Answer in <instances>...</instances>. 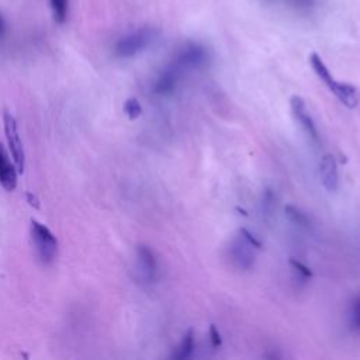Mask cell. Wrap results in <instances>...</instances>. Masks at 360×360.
Wrapping results in <instances>:
<instances>
[{
	"label": "cell",
	"mask_w": 360,
	"mask_h": 360,
	"mask_svg": "<svg viewBox=\"0 0 360 360\" xmlns=\"http://www.w3.org/2000/svg\"><path fill=\"white\" fill-rule=\"evenodd\" d=\"M158 37V32L153 28H139L132 31L122 38H120L115 44V53L120 58H132L139 52L145 51Z\"/></svg>",
	"instance_id": "1"
},
{
	"label": "cell",
	"mask_w": 360,
	"mask_h": 360,
	"mask_svg": "<svg viewBox=\"0 0 360 360\" xmlns=\"http://www.w3.org/2000/svg\"><path fill=\"white\" fill-rule=\"evenodd\" d=\"M31 239L39 259L44 263H51L58 253V240L55 235L44 224L31 219Z\"/></svg>",
	"instance_id": "2"
},
{
	"label": "cell",
	"mask_w": 360,
	"mask_h": 360,
	"mask_svg": "<svg viewBox=\"0 0 360 360\" xmlns=\"http://www.w3.org/2000/svg\"><path fill=\"white\" fill-rule=\"evenodd\" d=\"M208 60L207 49L195 42L184 44L176 53L172 65H174L181 73L184 70H193L204 66Z\"/></svg>",
	"instance_id": "3"
},
{
	"label": "cell",
	"mask_w": 360,
	"mask_h": 360,
	"mask_svg": "<svg viewBox=\"0 0 360 360\" xmlns=\"http://www.w3.org/2000/svg\"><path fill=\"white\" fill-rule=\"evenodd\" d=\"M4 134H6V139H7L8 149L11 152L15 169L18 173H22L24 167H25L24 146H22V142H21V138L18 134L17 121L13 117V114L8 111H4Z\"/></svg>",
	"instance_id": "4"
},
{
	"label": "cell",
	"mask_w": 360,
	"mask_h": 360,
	"mask_svg": "<svg viewBox=\"0 0 360 360\" xmlns=\"http://www.w3.org/2000/svg\"><path fill=\"white\" fill-rule=\"evenodd\" d=\"M256 246L252 245L240 232L232 239L229 245V257L239 270H250L256 259Z\"/></svg>",
	"instance_id": "5"
},
{
	"label": "cell",
	"mask_w": 360,
	"mask_h": 360,
	"mask_svg": "<svg viewBox=\"0 0 360 360\" xmlns=\"http://www.w3.org/2000/svg\"><path fill=\"white\" fill-rule=\"evenodd\" d=\"M290 107L292 111V115L295 117V120L301 124V127L304 128V131L307 132V135L314 141L318 142L319 139V134H318V128L307 108V104L304 101V98L301 96H292L290 98Z\"/></svg>",
	"instance_id": "6"
},
{
	"label": "cell",
	"mask_w": 360,
	"mask_h": 360,
	"mask_svg": "<svg viewBox=\"0 0 360 360\" xmlns=\"http://www.w3.org/2000/svg\"><path fill=\"white\" fill-rule=\"evenodd\" d=\"M319 177L323 188L329 193H335L339 187V172L338 163L333 155H323L319 163Z\"/></svg>",
	"instance_id": "7"
},
{
	"label": "cell",
	"mask_w": 360,
	"mask_h": 360,
	"mask_svg": "<svg viewBox=\"0 0 360 360\" xmlns=\"http://www.w3.org/2000/svg\"><path fill=\"white\" fill-rule=\"evenodd\" d=\"M138 269L146 281H153L158 273V263L153 252L146 245H138L136 248Z\"/></svg>",
	"instance_id": "8"
},
{
	"label": "cell",
	"mask_w": 360,
	"mask_h": 360,
	"mask_svg": "<svg viewBox=\"0 0 360 360\" xmlns=\"http://www.w3.org/2000/svg\"><path fill=\"white\" fill-rule=\"evenodd\" d=\"M180 75H181V72L174 65L170 63L156 77V80L153 83V91L160 96L170 94L176 89Z\"/></svg>",
	"instance_id": "9"
},
{
	"label": "cell",
	"mask_w": 360,
	"mask_h": 360,
	"mask_svg": "<svg viewBox=\"0 0 360 360\" xmlns=\"http://www.w3.org/2000/svg\"><path fill=\"white\" fill-rule=\"evenodd\" d=\"M17 169L15 165L10 162V158L0 143V184L4 190L13 191L17 187Z\"/></svg>",
	"instance_id": "10"
},
{
	"label": "cell",
	"mask_w": 360,
	"mask_h": 360,
	"mask_svg": "<svg viewBox=\"0 0 360 360\" xmlns=\"http://www.w3.org/2000/svg\"><path fill=\"white\" fill-rule=\"evenodd\" d=\"M328 89L339 98V101L346 105L347 108H354L357 104H359V100H360V96H359V91L354 86L349 84V83H343V82H338V80H333Z\"/></svg>",
	"instance_id": "11"
},
{
	"label": "cell",
	"mask_w": 360,
	"mask_h": 360,
	"mask_svg": "<svg viewBox=\"0 0 360 360\" xmlns=\"http://www.w3.org/2000/svg\"><path fill=\"white\" fill-rule=\"evenodd\" d=\"M309 63H311V66H312L315 75H316L326 86H329V84L335 80L333 76L330 75L329 69L326 68V65L323 63V60L321 59V56H319L318 53L314 52V53L309 55Z\"/></svg>",
	"instance_id": "12"
},
{
	"label": "cell",
	"mask_w": 360,
	"mask_h": 360,
	"mask_svg": "<svg viewBox=\"0 0 360 360\" xmlns=\"http://www.w3.org/2000/svg\"><path fill=\"white\" fill-rule=\"evenodd\" d=\"M193 350H194V332H193V329H188L186 332V335L183 336L176 353H173V359H176V360L188 359L191 356Z\"/></svg>",
	"instance_id": "13"
},
{
	"label": "cell",
	"mask_w": 360,
	"mask_h": 360,
	"mask_svg": "<svg viewBox=\"0 0 360 360\" xmlns=\"http://www.w3.org/2000/svg\"><path fill=\"white\" fill-rule=\"evenodd\" d=\"M284 212H285V217L290 219V222H292L294 225L301 226V228H309L311 226L309 217L302 210L297 208L295 205H291V204L285 205Z\"/></svg>",
	"instance_id": "14"
},
{
	"label": "cell",
	"mask_w": 360,
	"mask_h": 360,
	"mask_svg": "<svg viewBox=\"0 0 360 360\" xmlns=\"http://www.w3.org/2000/svg\"><path fill=\"white\" fill-rule=\"evenodd\" d=\"M276 204H277V197H276L274 190L270 188V187H266V188L263 190L262 202H260L262 212H263V215H264L266 218L273 217L274 210H276Z\"/></svg>",
	"instance_id": "15"
},
{
	"label": "cell",
	"mask_w": 360,
	"mask_h": 360,
	"mask_svg": "<svg viewBox=\"0 0 360 360\" xmlns=\"http://www.w3.org/2000/svg\"><path fill=\"white\" fill-rule=\"evenodd\" d=\"M68 6H69V0H51L52 14L58 24H63L66 21Z\"/></svg>",
	"instance_id": "16"
},
{
	"label": "cell",
	"mask_w": 360,
	"mask_h": 360,
	"mask_svg": "<svg viewBox=\"0 0 360 360\" xmlns=\"http://www.w3.org/2000/svg\"><path fill=\"white\" fill-rule=\"evenodd\" d=\"M349 319H350V326L354 330L360 332V295H356L352 300L350 304V312H349Z\"/></svg>",
	"instance_id": "17"
},
{
	"label": "cell",
	"mask_w": 360,
	"mask_h": 360,
	"mask_svg": "<svg viewBox=\"0 0 360 360\" xmlns=\"http://www.w3.org/2000/svg\"><path fill=\"white\" fill-rule=\"evenodd\" d=\"M124 112L129 120H136L142 112V107L135 97H131L124 104Z\"/></svg>",
	"instance_id": "18"
},
{
	"label": "cell",
	"mask_w": 360,
	"mask_h": 360,
	"mask_svg": "<svg viewBox=\"0 0 360 360\" xmlns=\"http://www.w3.org/2000/svg\"><path fill=\"white\" fill-rule=\"evenodd\" d=\"M290 266L292 267V270H294L301 278H304V280L311 278V276H312L311 269L307 267L305 264H302L301 262H298V260H295V259H290Z\"/></svg>",
	"instance_id": "19"
},
{
	"label": "cell",
	"mask_w": 360,
	"mask_h": 360,
	"mask_svg": "<svg viewBox=\"0 0 360 360\" xmlns=\"http://www.w3.org/2000/svg\"><path fill=\"white\" fill-rule=\"evenodd\" d=\"M208 336H210V342L214 347H219L222 345V339H221V333L219 330L217 329V326L214 323L210 325V332H208Z\"/></svg>",
	"instance_id": "20"
},
{
	"label": "cell",
	"mask_w": 360,
	"mask_h": 360,
	"mask_svg": "<svg viewBox=\"0 0 360 360\" xmlns=\"http://www.w3.org/2000/svg\"><path fill=\"white\" fill-rule=\"evenodd\" d=\"M315 0H290V3L295 7V8H300V10H307L309 8L312 4H314Z\"/></svg>",
	"instance_id": "21"
},
{
	"label": "cell",
	"mask_w": 360,
	"mask_h": 360,
	"mask_svg": "<svg viewBox=\"0 0 360 360\" xmlns=\"http://www.w3.org/2000/svg\"><path fill=\"white\" fill-rule=\"evenodd\" d=\"M239 232H240V233H242V235H243V236H245V238H246L252 245H255L257 249H260V248H262V243H260V242H259V240H257V239H256V238H255V236H253L248 229L240 228V229H239Z\"/></svg>",
	"instance_id": "22"
},
{
	"label": "cell",
	"mask_w": 360,
	"mask_h": 360,
	"mask_svg": "<svg viewBox=\"0 0 360 360\" xmlns=\"http://www.w3.org/2000/svg\"><path fill=\"white\" fill-rule=\"evenodd\" d=\"M25 197H27V200H28L30 205H32V207H35V208H38V207H39L38 200H37V197H35V195H32L31 193H27V194H25Z\"/></svg>",
	"instance_id": "23"
},
{
	"label": "cell",
	"mask_w": 360,
	"mask_h": 360,
	"mask_svg": "<svg viewBox=\"0 0 360 360\" xmlns=\"http://www.w3.org/2000/svg\"><path fill=\"white\" fill-rule=\"evenodd\" d=\"M3 28H4V24H3V20H1V17H0V34L3 32Z\"/></svg>",
	"instance_id": "24"
}]
</instances>
